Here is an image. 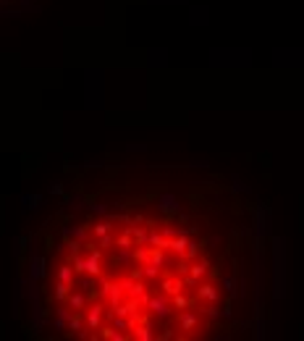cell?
Returning <instances> with one entry per match:
<instances>
[{"instance_id":"cell-1","label":"cell","mask_w":304,"mask_h":341,"mask_svg":"<svg viewBox=\"0 0 304 341\" xmlns=\"http://www.w3.org/2000/svg\"><path fill=\"white\" fill-rule=\"evenodd\" d=\"M176 325H178V336L176 339H192V336H199L205 328V320H202V312L197 307H189V310H181L176 315Z\"/></svg>"},{"instance_id":"cell-2","label":"cell","mask_w":304,"mask_h":341,"mask_svg":"<svg viewBox=\"0 0 304 341\" xmlns=\"http://www.w3.org/2000/svg\"><path fill=\"white\" fill-rule=\"evenodd\" d=\"M105 312L108 310L102 307V302H92V305H87V310H84V323H87L89 331H100Z\"/></svg>"},{"instance_id":"cell-3","label":"cell","mask_w":304,"mask_h":341,"mask_svg":"<svg viewBox=\"0 0 304 341\" xmlns=\"http://www.w3.org/2000/svg\"><path fill=\"white\" fill-rule=\"evenodd\" d=\"M144 307L155 315V318H171V312H173V307L165 302V294H163V292H160V294H152V297H147Z\"/></svg>"},{"instance_id":"cell-4","label":"cell","mask_w":304,"mask_h":341,"mask_svg":"<svg viewBox=\"0 0 304 341\" xmlns=\"http://www.w3.org/2000/svg\"><path fill=\"white\" fill-rule=\"evenodd\" d=\"M194 292H197L199 302H212V305H218V299H221V292H218V286L212 284V281H199V286L194 289Z\"/></svg>"},{"instance_id":"cell-5","label":"cell","mask_w":304,"mask_h":341,"mask_svg":"<svg viewBox=\"0 0 304 341\" xmlns=\"http://www.w3.org/2000/svg\"><path fill=\"white\" fill-rule=\"evenodd\" d=\"M160 289H163L165 297H173V294L184 292V276H178V273L163 276V278H160Z\"/></svg>"},{"instance_id":"cell-6","label":"cell","mask_w":304,"mask_h":341,"mask_svg":"<svg viewBox=\"0 0 304 341\" xmlns=\"http://www.w3.org/2000/svg\"><path fill=\"white\" fill-rule=\"evenodd\" d=\"M131 339H137V341H155V339H158V333H155L152 323H139V325L131 328Z\"/></svg>"},{"instance_id":"cell-7","label":"cell","mask_w":304,"mask_h":341,"mask_svg":"<svg viewBox=\"0 0 304 341\" xmlns=\"http://www.w3.org/2000/svg\"><path fill=\"white\" fill-rule=\"evenodd\" d=\"M189 236L184 234V231H181L178 236H173V239H168V249H171L173 255H178V257H184L186 255V247H189Z\"/></svg>"},{"instance_id":"cell-8","label":"cell","mask_w":304,"mask_h":341,"mask_svg":"<svg viewBox=\"0 0 304 341\" xmlns=\"http://www.w3.org/2000/svg\"><path fill=\"white\" fill-rule=\"evenodd\" d=\"M66 307H68V310H74V312L87 310V297H84V294H79V292H71L68 299H66Z\"/></svg>"},{"instance_id":"cell-9","label":"cell","mask_w":304,"mask_h":341,"mask_svg":"<svg viewBox=\"0 0 304 341\" xmlns=\"http://www.w3.org/2000/svg\"><path fill=\"white\" fill-rule=\"evenodd\" d=\"M171 307L176 312H181V310H189V307H197V305H194V299H189L184 292H178V294H173V297H171Z\"/></svg>"},{"instance_id":"cell-10","label":"cell","mask_w":304,"mask_h":341,"mask_svg":"<svg viewBox=\"0 0 304 341\" xmlns=\"http://www.w3.org/2000/svg\"><path fill=\"white\" fill-rule=\"evenodd\" d=\"M55 278H58V281H66V284H74L76 270H74V265H71V260H68V262H63V265H58Z\"/></svg>"},{"instance_id":"cell-11","label":"cell","mask_w":304,"mask_h":341,"mask_svg":"<svg viewBox=\"0 0 304 341\" xmlns=\"http://www.w3.org/2000/svg\"><path fill=\"white\" fill-rule=\"evenodd\" d=\"M71 289H74V284H66V281H58L55 278V286H53V299L55 302H66Z\"/></svg>"},{"instance_id":"cell-12","label":"cell","mask_w":304,"mask_h":341,"mask_svg":"<svg viewBox=\"0 0 304 341\" xmlns=\"http://www.w3.org/2000/svg\"><path fill=\"white\" fill-rule=\"evenodd\" d=\"M210 273V265H208V260H199V262H189V276L192 278H197V281H202L205 276Z\"/></svg>"},{"instance_id":"cell-13","label":"cell","mask_w":304,"mask_h":341,"mask_svg":"<svg viewBox=\"0 0 304 341\" xmlns=\"http://www.w3.org/2000/svg\"><path fill=\"white\" fill-rule=\"evenodd\" d=\"M128 234L134 236V244H147L150 242V231L142 228L139 223H131V226H128Z\"/></svg>"},{"instance_id":"cell-14","label":"cell","mask_w":304,"mask_h":341,"mask_svg":"<svg viewBox=\"0 0 304 341\" xmlns=\"http://www.w3.org/2000/svg\"><path fill=\"white\" fill-rule=\"evenodd\" d=\"M84 318H81V312H71V318H68V331L71 333H76V336H79V333L84 331Z\"/></svg>"},{"instance_id":"cell-15","label":"cell","mask_w":304,"mask_h":341,"mask_svg":"<svg viewBox=\"0 0 304 341\" xmlns=\"http://www.w3.org/2000/svg\"><path fill=\"white\" fill-rule=\"evenodd\" d=\"M115 247H118V249H128V252H131V247H134V236L128 234V228L124 231V234H115Z\"/></svg>"},{"instance_id":"cell-16","label":"cell","mask_w":304,"mask_h":341,"mask_svg":"<svg viewBox=\"0 0 304 341\" xmlns=\"http://www.w3.org/2000/svg\"><path fill=\"white\" fill-rule=\"evenodd\" d=\"M147 244H150V247H163V249H168V236H163L158 228L152 226V231H150V242H147Z\"/></svg>"},{"instance_id":"cell-17","label":"cell","mask_w":304,"mask_h":341,"mask_svg":"<svg viewBox=\"0 0 304 341\" xmlns=\"http://www.w3.org/2000/svg\"><path fill=\"white\" fill-rule=\"evenodd\" d=\"M105 234H113V223L111 221H100V223H95L92 226V236H105Z\"/></svg>"},{"instance_id":"cell-18","label":"cell","mask_w":304,"mask_h":341,"mask_svg":"<svg viewBox=\"0 0 304 341\" xmlns=\"http://www.w3.org/2000/svg\"><path fill=\"white\" fill-rule=\"evenodd\" d=\"M113 247H115V236L113 234L100 236V249H102V252H108V249H113Z\"/></svg>"},{"instance_id":"cell-19","label":"cell","mask_w":304,"mask_h":341,"mask_svg":"<svg viewBox=\"0 0 304 341\" xmlns=\"http://www.w3.org/2000/svg\"><path fill=\"white\" fill-rule=\"evenodd\" d=\"M184 257H186L189 262L197 260V257H199V244H197V242H189V247H186V255H184Z\"/></svg>"},{"instance_id":"cell-20","label":"cell","mask_w":304,"mask_h":341,"mask_svg":"<svg viewBox=\"0 0 304 341\" xmlns=\"http://www.w3.org/2000/svg\"><path fill=\"white\" fill-rule=\"evenodd\" d=\"M176 336H178L176 328H165V331L158 333V341H168V339H176Z\"/></svg>"},{"instance_id":"cell-21","label":"cell","mask_w":304,"mask_h":341,"mask_svg":"<svg viewBox=\"0 0 304 341\" xmlns=\"http://www.w3.org/2000/svg\"><path fill=\"white\" fill-rule=\"evenodd\" d=\"M142 268H144V281L147 278H158L160 276V268H155V265H142Z\"/></svg>"},{"instance_id":"cell-22","label":"cell","mask_w":304,"mask_h":341,"mask_svg":"<svg viewBox=\"0 0 304 341\" xmlns=\"http://www.w3.org/2000/svg\"><path fill=\"white\" fill-rule=\"evenodd\" d=\"M128 278H134V281H144V268L137 265V268L131 270V276H128Z\"/></svg>"},{"instance_id":"cell-23","label":"cell","mask_w":304,"mask_h":341,"mask_svg":"<svg viewBox=\"0 0 304 341\" xmlns=\"http://www.w3.org/2000/svg\"><path fill=\"white\" fill-rule=\"evenodd\" d=\"M79 249H81L79 242H71V244H68V255H79Z\"/></svg>"},{"instance_id":"cell-24","label":"cell","mask_w":304,"mask_h":341,"mask_svg":"<svg viewBox=\"0 0 304 341\" xmlns=\"http://www.w3.org/2000/svg\"><path fill=\"white\" fill-rule=\"evenodd\" d=\"M74 236H76L79 242H84V239H87V231H84V228H76V231H74Z\"/></svg>"},{"instance_id":"cell-25","label":"cell","mask_w":304,"mask_h":341,"mask_svg":"<svg viewBox=\"0 0 304 341\" xmlns=\"http://www.w3.org/2000/svg\"><path fill=\"white\" fill-rule=\"evenodd\" d=\"M32 273H34V278H37V276H42V260L34 262V270H32Z\"/></svg>"}]
</instances>
